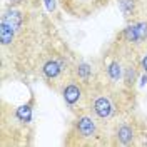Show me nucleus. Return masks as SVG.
Instances as JSON below:
<instances>
[{"label":"nucleus","instance_id":"423d86ee","mask_svg":"<svg viewBox=\"0 0 147 147\" xmlns=\"http://www.w3.org/2000/svg\"><path fill=\"white\" fill-rule=\"evenodd\" d=\"M114 45H117L125 55H139L147 49V15L125 22V25L120 28L110 40Z\"/></svg>","mask_w":147,"mask_h":147},{"label":"nucleus","instance_id":"7ed1b4c3","mask_svg":"<svg viewBox=\"0 0 147 147\" xmlns=\"http://www.w3.org/2000/svg\"><path fill=\"white\" fill-rule=\"evenodd\" d=\"M139 94L127 92L124 87H114L99 82L89 90L87 109L110 130L112 124L129 112H136L139 105Z\"/></svg>","mask_w":147,"mask_h":147},{"label":"nucleus","instance_id":"2eb2a0df","mask_svg":"<svg viewBox=\"0 0 147 147\" xmlns=\"http://www.w3.org/2000/svg\"><path fill=\"white\" fill-rule=\"evenodd\" d=\"M139 146H140V147H147V119H144V117H142V122H140Z\"/></svg>","mask_w":147,"mask_h":147},{"label":"nucleus","instance_id":"f257e3e1","mask_svg":"<svg viewBox=\"0 0 147 147\" xmlns=\"http://www.w3.org/2000/svg\"><path fill=\"white\" fill-rule=\"evenodd\" d=\"M60 35L44 9L3 3L0 13V79L35 80V69L49 44Z\"/></svg>","mask_w":147,"mask_h":147},{"label":"nucleus","instance_id":"f03ea898","mask_svg":"<svg viewBox=\"0 0 147 147\" xmlns=\"http://www.w3.org/2000/svg\"><path fill=\"white\" fill-rule=\"evenodd\" d=\"M37 97L30 92L28 100L12 105L2 100L0 110V147L32 146L35 139Z\"/></svg>","mask_w":147,"mask_h":147},{"label":"nucleus","instance_id":"1a4fd4ad","mask_svg":"<svg viewBox=\"0 0 147 147\" xmlns=\"http://www.w3.org/2000/svg\"><path fill=\"white\" fill-rule=\"evenodd\" d=\"M59 94H60V97L64 100L65 107L69 109V112L85 109L87 104H89V89L79 79H75L74 75L65 79V82L62 84Z\"/></svg>","mask_w":147,"mask_h":147},{"label":"nucleus","instance_id":"ddd939ff","mask_svg":"<svg viewBox=\"0 0 147 147\" xmlns=\"http://www.w3.org/2000/svg\"><path fill=\"white\" fill-rule=\"evenodd\" d=\"M124 22H132L147 15L146 0H115Z\"/></svg>","mask_w":147,"mask_h":147},{"label":"nucleus","instance_id":"9b49d317","mask_svg":"<svg viewBox=\"0 0 147 147\" xmlns=\"http://www.w3.org/2000/svg\"><path fill=\"white\" fill-rule=\"evenodd\" d=\"M72 75L75 79H79L90 90L92 87H95L99 82H102L99 59L90 60V59H85L82 55H79L75 59V64L72 67Z\"/></svg>","mask_w":147,"mask_h":147},{"label":"nucleus","instance_id":"39448f33","mask_svg":"<svg viewBox=\"0 0 147 147\" xmlns=\"http://www.w3.org/2000/svg\"><path fill=\"white\" fill-rule=\"evenodd\" d=\"M62 144L67 147H105L110 146V130L87 107L79 109L70 112Z\"/></svg>","mask_w":147,"mask_h":147},{"label":"nucleus","instance_id":"9d476101","mask_svg":"<svg viewBox=\"0 0 147 147\" xmlns=\"http://www.w3.org/2000/svg\"><path fill=\"white\" fill-rule=\"evenodd\" d=\"M114 0H57L60 10L74 18H89L107 9Z\"/></svg>","mask_w":147,"mask_h":147},{"label":"nucleus","instance_id":"6e6552de","mask_svg":"<svg viewBox=\"0 0 147 147\" xmlns=\"http://www.w3.org/2000/svg\"><path fill=\"white\" fill-rule=\"evenodd\" d=\"M125 59H127V55L117 45L109 42V45L104 49V52L99 57L102 82L114 85V87H122V75H124Z\"/></svg>","mask_w":147,"mask_h":147},{"label":"nucleus","instance_id":"f8f14e48","mask_svg":"<svg viewBox=\"0 0 147 147\" xmlns=\"http://www.w3.org/2000/svg\"><path fill=\"white\" fill-rule=\"evenodd\" d=\"M142 75V69L139 64V59L136 55H127L125 59V67H124V75H122V87L127 92L137 94V84Z\"/></svg>","mask_w":147,"mask_h":147},{"label":"nucleus","instance_id":"0eeeda50","mask_svg":"<svg viewBox=\"0 0 147 147\" xmlns=\"http://www.w3.org/2000/svg\"><path fill=\"white\" fill-rule=\"evenodd\" d=\"M142 115L129 112L117 119L110 127V147H137Z\"/></svg>","mask_w":147,"mask_h":147},{"label":"nucleus","instance_id":"dca6fc26","mask_svg":"<svg viewBox=\"0 0 147 147\" xmlns=\"http://www.w3.org/2000/svg\"><path fill=\"white\" fill-rule=\"evenodd\" d=\"M146 3H147V0H146Z\"/></svg>","mask_w":147,"mask_h":147},{"label":"nucleus","instance_id":"20e7f679","mask_svg":"<svg viewBox=\"0 0 147 147\" xmlns=\"http://www.w3.org/2000/svg\"><path fill=\"white\" fill-rule=\"evenodd\" d=\"M77 57L79 54L69 45V42L60 34L40 55L35 69V80H40L50 90L59 94L65 79L72 75V67Z\"/></svg>","mask_w":147,"mask_h":147},{"label":"nucleus","instance_id":"4468645a","mask_svg":"<svg viewBox=\"0 0 147 147\" xmlns=\"http://www.w3.org/2000/svg\"><path fill=\"white\" fill-rule=\"evenodd\" d=\"M3 3L13 5V7H25V9H40L42 7L40 0H3Z\"/></svg>","mask_w":147,"mask_h":147}]
</instances>
